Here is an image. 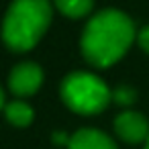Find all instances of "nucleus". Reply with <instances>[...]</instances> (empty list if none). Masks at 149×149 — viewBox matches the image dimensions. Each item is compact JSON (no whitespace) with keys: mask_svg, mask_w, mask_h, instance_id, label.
<instances>
[{"mask_svg":"<svg viewBox=\"0 0 149 149\" xmlns=\"http://www.w3.org/2000/svg\"><path fill=\"white\" fill-rule=\"evenodd\" d=\"M137 31L129 15L116 8L96 13L84 27L80 49L84 59L94 68H110L135 41Z\"/></svg>","mask_w":149,"mask_h":149,"instance_id":"f257e3e1","label":"nucleus"},{"mask_svg":"<svg viewBox=\"0 0 149 149\" xmlns=\"http://www.w3.org/2000/svg\"><path fill=\"white\" fill-rule=\"evenodd\" d=\"M51 17L49 0H13L2 21L4 45L17 53L33 49L47 33Z\"/></svg>","mask_w":149,"mask_h":149,"instance_id":"f03ea898","label":"nucleus"},{"mask_svg":"<svg viewBox=\"0 0 149 149\" xmlns=\"http://www.w3.org/2000/svg\"><path fill=\"white\" fill-rule=\"evenodd\" d=\"M63 104L76 114H98L112 102V90L92 72H72L59 88Z\"/></svg>","mask_w":149,"mask_h":149,"instance_id":"7ed1b4c3","label":"nucleus"},{"mask_svg":"<svg viewBox=\"0 0 149 149\" xmlns=\"http://www.w3.org/2000/svg\"><path fill=\"white\" fill-rule=\"evenodd\" d=\"M43 84V70L35 61H21L8 74V88L15 96H33Z\"/></svg>","mask_w":149,"mask_h":149,"instance_id":"20e7f679","label":"nucleus"},{"mask_svg":"<svg viewBox=\"0 0 149 149\" xmlns=\"http://www.w3.org/2000/svg\"><path fill=\"white\" fill-rule=\"evenodd\" d=\"M114 133L125 143H145L149 139V120L137 110H125L114 118Z\"/></svg>","mask_w":149,"mask_h":149,"instance_id":"39448f33","label":"nucleus"},{"mask_svg":"<svg viewBox=\"0 0 149 149\" xmlns=\"http://www.w3.org/2000/svg\"><path fill=\"white\" fill-rule=\"evenodd\" d=\"M68 149H118V147L106 133L92 129V127H86V129L76 131L70 137Z\"/></svg>","mask_w":149,"mask_h":149,"instance_id":"423d86ee","label":"nucleus"},{"mask_svg":"<svg viewBox=\"0 0 149 149\" xmlns=\"http://www.w3.org/2000/svg\"><path fill=\"white\" fill-rule=\"evenodd\" d=\"M4 116L10 125L15 127H29L35 118V110L31 104H27L25 100H13V102H6L4 106Z\"/></svg>","mask_w":149,"mask_h":149,"instance_id":"0eeeda50","label":"nucleus"},{"mask_svg":"<svg viewBox=\"0 0 149 149\" xmlns=\"http://www.w3.org/2000/svg\"><path fill=\"white\" fill-rule=\"evenodd\" d=\"M55 8L68 19H84L92 13L94 0H53Z\"/></svg>","mask_w":149,"mask_h":149,"instance_id":"6e6552de","label":"nucleus"},{"mask_svg":"<svg viewBox=\"0 0 149 149\" xmlns=\"http://www.w3.org/2000/svg\"><path fill=\"white\" fill-rule=\"evenodd\" d=\"M137 100V92L131 86H118L112 90V102L120 104V106H129Z\"/></svg>","mask_w":149,"mask_h":149,"instance_id":"1a4fd4ad","label":"nucleus"},{"mask_svg":"<svg viewBox=\"0 0 149 149\" xmlns=\"http://www.w3.org/2000/svg\"><path fill=\"white\" fill-rule=\"evenodd\" d=\"M137 43H139V47H141L145 53H149V25L143 27V29L137 33Z\"/></svg>","mask_w":149,"mask_h":149,"instance_id":"9d476101","label":"nucleus"},{"mask_svg":"<svg viewBox=\"0 0 149 149\" xmlns=\"http://www.w3.org/2000/svg\"><path fill=\"white\" fill-rule=\"evenodd\" d=\"M53 143H55V145H68V143H70V137H68L63 131H55V133H53Z\"/></svg>","mask_w":149,"mask_h":149,"instance_id":"9b49d317","label":"nucleus"},{"mask_svg":"<svg viewBox=\"0 0 149 149\" xmlns=\"http://www.w3.org/2000/svg\"><path fill=\"white\" fill-rule=\"evenodd\" d=\"M4 106H6V102H4V92H2V88H0V110H4Z\"/></svg>","mask_w":149,"mask_h":149,"instance_id":"f8f14e48","label":"nucleus"},{"mask_svg":"<svg viewBox=\"0 0 149 149\" xmlns=\"http://www.w3.org/2000/svg\"><path fill=\"white\" fill-rule=\"evenodd\" d=\"M143 149H149V139L145 141V147H143Z\"/></svg>","mask_w":149,"mask_h":149,"instance_id":"ddd939ff","label":"nucleus"}]
</instances>
